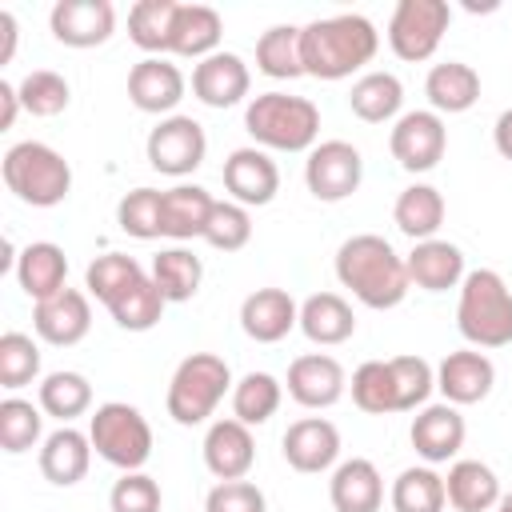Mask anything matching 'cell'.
<instances>
[{"label":"cell","instance_id":"40","mask_svg":"<svg viewBox=\"0 0 512 512\" xmlns=\"http://www.w3.org/2000/svg\"><path fill=\"white\" fill-rule=\"evenodd\" d=\"M140 276H148L144 268H140V260L136 256H124V252H104V256H96L88 268H84V288L108 308L112 300H120Z\"/></svg>","mask_w":512,"mask_h":512},{"label":"cell","instance_id":"31","mask_svg":"<svg viewBox=\"0 0 512 512\" xmlns=\"http://www.w3.org/2000/svg\"><path fill=\"white\" fill-rule=\"evenodd\" d=\"M220 36H224V24H220L216 8H208V4L176 8V20H172V52L176 56H192L200 64L204 56L220 52Z\"/></svg>","mask_w":512,"mask_h":512},{"label":"cell","instance_id":"33","mask_svg":"<svg viewBox=\"0 0 512 512\" xmlns=\"http://www.w3.org/2000/svg\"><path fill=\"white\" fill-rule=\"evenodd\" d=\"M392 220L396 228L408 236V240H432L444 224V196L440 188L432 184H408L400 196H396V208H392Z\"/></svg>","mask_w":512,"mask_h":512},{"label":"cell","instance_id":"10","mask_svg":"<svg viewBox=\"0 0 512 512\" xmlns=\"http://www.w3.org/2000/svg\"><path fill=\"white\" fill-rule=\"evenodd\" d=\"M364 180V156L348 140H320L304 160V184L316 200H348Z\"/></svg>","mask_w":512,"mask_h":512},{"label":"cell","instance_id":"50","mask_svg":"<svg viewBox=\"0 0 512 512\" xmlns=\"http://www.w3.org/2000/svg\"><path fill=\"white\" fill-rule=\"evenodd\" d=\"M204 512H268V500L252 480H220L204 496Z\"/></svg>","mask_w":512,"mask_h":512},{"label":"cell","instance_id":"4","mask_svg":"<svg viewBox=\"0 0 512 512\" xmlns=\"http://www.w3.org/2000/svg\"><path fill=\"white\" fill-rule=\"evenodd\" d=\"M456 328L476 348H504L512 344V292L500 272L476 268L460 284Z\"/></svg>","mask_w":512,"mask_h":512},{"label":"cell","instance_id":"13","mask_svg":"<svg viewBox=\"0 0 512 512\" xmlns=\"http://www.w3.org/2000/svg\"><path fill=\"white\" fill-rule=\"evenodd\" d=\"M48 28L64 48H96L116 32V8L108 0H60L48 12Z\"/></svg>","mask_w":512,"mask_h":512},{"label":"cell","instance_id":"6","mask_svg":"<svg viewBox=\"0 0 512 512\" xmlns=\"http://www.w3.org/2000/svg\"><path fill=\"white\" fill-rule=\"evenodd\" d=\"M228 388H232L228 360L216 356V352H192V356H184L176 364V372L168 380V396H164L168 416L176 424H184V428L204 424L216 412V404L224 400Z\"/></svg>","mask_w":512,"mask_h":512},{"label":"cell","instance_id":"41","mask_svg":"<svg viewBox=\"0 0 512 512\" xmlns=\"http://www.w3.org/2000/svg\"><path fill=\"white\" fill-rule=\"evenodd\" d=\"M164 304H168V300H164V292L156 288V280H152V272H148V276H140L120 300H112L108 312H112V320H116L124 332H148V328L160 324Z\"/></svg>","mask_w":512,"mask_h":512},{"label":"cell","instance_id":"49","mask_svg":"<svg viewBox=\"0 0 512 512\" xmlns=\"http://www.w3.org/2000/svg\"><path fill=\"white\" fill-rule=\"evenodd\" d=\"M112 512H160L164 492L148 472H124L108 492Z\"/></svg>","mask_w":512,"mask_h":512},{"label":"cell","instance_id":"52","mask_svg":"<svg viewBox=\"0 0 512 512\" xmlns=\"http://www.w3.org/2000/svg\"><path fill=\"white\" fill-rule=\"evenodd\" d=\"M492 144H496V152H500L504 160H512V108H504V112L496 116V124H492Z\"/></svg>","mask_w":512,"mask_h":512},{"label":"cell","instance_id":"46","mask_svg":"<svg viewBox=\"0 0 512 512\" xmlns=\"http://www.w3.org/2000/svg\"><path fill=\"white\" fill-rule=\"evenodd\" d=\"M40 376V348L24 332H4L0 336V384L8 392L32 384Z\"/></svg>","mask_w":512,"mask_h":512},{"label":"cell","instance_id":"9","mask_svg":"<svg viewBox=\"0 0 512 512\" xmlns=\"http://www.w3.org/2000/svg\"><path fill=\"white\" fill-rule=\"evenodd\" d=\"M144 152H148V164H152L160 176H176V180H180V176H192V172L204 164L208 136H204L200 120L172 112V116H164V120L148 132Z\"/></svg>","mask_w":512,"mask_h":512},{"label":"cell","instance_id":"23","mask_svg":"<svg viewBox=\"0 0 512 512\" xmlns=\"http://www.w3.org/2000/svg\"><path fill=\"white\" fill-rule=\"evenodd\" d=\"M92 452H96V448H92L88 432H80V428H72V424H60V428L48 432L44 444H40V472H44L48 484L72 488V484H80V480L88 476Z\"/></svg>","mask_w":512,"mask_h":512},{"label":"cell","instance_id":"34","mask_svg":"<svg viewBox=\"0 0 512 512\" xmlns=\"http://www.w3.org/2000/svg\"><path fill=\"white\" fill-rule=\"evenodd\" d=\"M176 0H136L128 8V36L136 48L164 56L172 52V20H176Z\"/></svg>","mask_w":512,"mask_h":512},{"label":"cell","instance_id":"37","mask_svg":"<svg viewBox=\"0 0 512 512\" xmlns=\"http://www.w3.org/2000/svg\"><path fill=\"white\" fill-rule=\"evenodd\" d=\"M280 400H284V388H280V380L272 372H248V376H240L232 384V416L240 424H248V428L268 424L276 416Z\"/></svg>","mask_w":512,"mask_h":512},{"label":"cell","instance_id":"3","mask_svg":"<svg viewBox=\"0 0 512 512\" xmlns=\"http://www.w3.org/2000/svg\"><path fill=\"white\" fill-rule=\"evenodd\" d=\"M244 132L264 152H312L320 136V108L308 96L260 92L244 108Z\"/></svg>","mask_w":512,"mask_h":512},{"label":"cell","instance_id":"5","mask_svg":"<svg viewBox=\"0 0 512 512\" xmlns=\"http://www.w3.org/2000/svg\"><path fill=\"white\" fill-rule=\"evenodd\" d=\"M0 176L8 192L32 208H56L72 192V164L52 144L40 140L12 144L0 160Z\"/></svg>","mask_w":512,"mask_h":512},{"label":"cell","instance_id":"15","mask_svg":"<svg viewBox=\"0 0 512 512\" xmlns=\"http://www.w3.org/2000/svg\"><path fill=\"white\" fill-rule=\"evenodd\" d=\"M32 328L44 344H56V348H72L88 336L92 328V304L80 288H64L48 300H40L32 308Z\"/></svg>","mask_w":512,"mask_h":512},{"label":"cell","instance_id":"2","mask_svg":"<svg viewBox=\"0 0 512 512\" xmlns=\"http://www.w3.org/2000/svg\"><path fill=\"white\" fill-rule=\"evenodd\" d=\"M376 48H380V32L360 12L324 16L300 28L304 76H316V80H344L360 72L376 56Z\"/></svg>","mask_w":512,"mask_h":512},{"label":"cell","instance_id":"35","mask_svg":"<svg viewBox=\"0 0 512 512\" xmlns=\"http://www.w3.org/2000/svg\"><path fill=\"white\" fill-rule=\"evenodd\" d=\"M152 280L156 288L164 292L168 304H184L200 292V280H204V264L200 256H192L188 248H164L156 260H152Z\"/></svg>","mask_w":512,"mask_h":512},{"label":"cell","instance_id":"38","mask_svg":"<svg viewBox=\"0 0 512 512\" xmlns=\"http://www.w3.org/2000/svg\"><path fill=\"white\" fill-rule=\"evenodd\" d=\"M392 512H444L448 492H444V476L424 464V468H404L392 480Z\"/></svg>","mask_w":512,"mask_h":512},{"label":"cell","instance_id":"29","mask_svg":"<svg viewBox=\"0 0 512 512\" xmlns=\"http://www.w3.org/2000/svg\"><path fill=\"white\" fill-rule=\"evenodd\" d=\"M448 504L456 512H492L500 504V480L484 460H456L444 476Z\"/></svg>","mask_w":512,"mask_h":512},{"label":"cell","instance_id":"53","mask_svg":"<svg viewBox=\"0 0 512 512\" xmlns=\"http://www.w3.org/2000/svg\"><path fill=\"white\" fill-rule=\"evenodd\" d=\"M0 40H4V48H0V64H8L12 52H16V16H12V12H0Z\"/></svg>","mask_w":512,"mask_h":512},{"label":"cell","instance_id":"39","mask_svg":"<svg viewBox=\"0 0 512 512\" xmlns=\"http://www.w3.org/2000/svg\"><path fill=\"white\" fill-rule=\"evenodd\" d=\"M256 68L272 80H296L304 76V60H300V28L296 24H272L260 40H256Z\"/></svg>","mask_w":512,"mask_h":512},{"label":"cell","instance_id":"48","mask_svg":"<svg viewBox=\"0 0 512 512\" xmlns=\"http://www.w3.org/2000/svg\"><path fill=\"white\" fill-rule=\"evenodd\" d=\"M204 240L216 252H240L252 240V216H248V208L236 204V200H216L212 220L204 228Z\"/></svg>","mask_w":512,"mask_h":512},{"label":"cell","instance_id":"11","mask_svg":"<svg viewBox=\"0 0 512 512\" xmlns=\"http://www.w3.org/2000/svg\"><path fill=\"white\" fill-rule=\"evenodd\" d=\"M388 148H392V160L404 172H428V168L440 164V156L448 148V128L432 108H416V112H404L392 124Z\"/></svg>","mask_w":512,"mask_h":512},{"label":"cell","instance_id":"20","mask_svg":"<svg viewBox=\"0 0 512 512\" xmlns=\"http://www.w3.org/2000/svg\"><path fill=\"white\" fill-rule=\"evenodd\" d=\"M252 76L236 52H212L192 68V96L208 108H232L248 96Z\"/></svg>","mask_w":512,"mask_h":512},{"label":"cell","instance_id":"32","mask_svg":"<svg viewBox=\"0 0 512 512\" xmlns=\"http://www.w3.org/2000/svg\"><path fill=\"white\" fill-rule=\"evenodd\" d=\"M400 104H404V84L392 72H364L352 92H348V108L352 116H360L364 124H384V120H400Z\"/></svg>","mask_w":512,"mask_h":512},{"label":"cell","instance_id":"17","mask_svg":"<svg viewBox=\"0 0 512 512\" xmlns=\"http://www.w3.org/2000/svg\"><path fill=\"white\" fill-rule=\"evenodd\" d=\"M408 436H412V448L424 464H448L464 448L468 424H464L456 404H424L420 416L412 420Z\"/></svg>","mask_w":512,"mask_h":512},{"label":"cell","instance_id":"51","mask_svg":"<svg viewBox=\"0 0 512 512\" xmlns=\"http://www.w3.org/2000/svg\"><path fill=\"white\" fill-rule=\"evenodd\" d=\"M20 108H24V104H20V92H16V84L0 80V128H12Z\"/></svg>","mask_w":512,"mask_h":512},{"label":"cell","instance_id":"22","mask_svg":"<svg viewBox=\"0 0 512 512\" xmlns=\"http://www.w3.org/2000/svg\"><path fill=\"white\" fill-rule=\"evenodd\" d=\"M204 464L216 480H244L256 464V440L248 424H240L236 416L216 420L204 432Z\"/></svg>","mask_w":512,"mask_h":512},{"label":"cell","instance_id":"21","mask_svg":"<svg viewBox=\"0 0 512 512\" xmlns=\"http://www.w3.org/2000/svg\"><path fill=\"white\" fill-rule=\"evenodd\" d=\"M300 324V304L284 288H256L240 304V328L256 344H276Z\"/></svg>","mask_w":512,"mask_h":512},{"label":"cell","instance_id":"12","mask_svg":"<svg viewBox=\"0 0 512 512\" xmlns=\"http://www.w3.org/2000/svg\"><path fill=\"white\" fill-rule=\"evenodd\" d=\"M220 176H224V188L232 192V200L244 204V208H264L280 192V168H276V160L264 148H236V152H228Z\"/></svg>","mask_w":512,"mask_h":512},{"label":"cell","instance_id":"16","mask_svg":"<svg viewBox=\"0 0 512 512\" xmlns=\"http://www.w3.org/2000/svg\"><path fill=\"white\" fill-rule=\"evenodd\" d=\"M348 388V376L336 356L328 352H304L288 364V396L300 408H332Z\"/></svg>","mask_w":512,"mask_h":512},{"label":"cell","instance_id":"43","mask_svg":"<svg viewBox=\"0 0 512 512\" xmlns=\"http://www.w3.org/2000/svg\"><path fill=\"white\" fill-rule=\"evenodd\" d=\"M44 408H36L32 400H20V396H8L0 400V448L20 456L36 444H44Z\"/></svg>","mask_w":512,"mask_h":512},{"label":"cell","instance_id":"36","mask_svg":"<svg viewBox=\"0 0 512 512\" xmlns=\"http://www.w3.org/2000/svg\"><path fill=\"white\" fill-rule=\"evenodd\" d=\"M40 408L44 416H56L60 424L84 416L92 408V384L84 372H72V368H60V372H48L40 380Z\"/></svg>","mask_w":512,"mask_h":512},{"label":"cell","instance_id":"47","mask_svg":"<svg viewBox=\"0 0 512 512\" xmlns=\"http://www.w3.org/2000/svg\"><path fill=\"white\" fill-rule=\"evenodd\" d=\"M388 368H392V380H396V408L400 412H412L432 396L436 368L424 356H392Z\"/></svg>","mask_w":512,"mask_h":512},{"label":"cell","instance_id":"19","mask_svg":"<svg viewBox=\"0 0 512 512\" xmlns=\"http://www.w3.org/2000/svg\"><path fill=\"white\" fill-rule=\"evenodd\" d=\"M496 384V368L484 352L476 348H460V352H448L436 368V388L444 392V404H480Z\"/></svg>","mask_w":512,"mask_h":512},{"label":"cell","instance_id":"1","mask_svg":"<svg viewBox=\"0 0 512 512\" xmlns=\"http://www.w3.org/2000/svg\"><path fill=\"white\" fill-rule=\"evenodd\" d=\"M336 280L364 304V308H396L412 280H408V268H404V256L376 232H360V236H348L336 252Z\"/></svg>","mask_w":512,"mask_h":512},{"label":"cell","instance_id":"28","mask_svg":"<svg viewBox=\"0 0 512 512\" xmlns=\"http://www.w3.org/2000/svg\"><path fill=\"white\" fill-rule=\"evenodd\" d=\"M424 96H428V104H432L436 116L440 112H448V116L468 112L480 100V72L472 64H464V60H444V64H436L428 72Z\"/></svg>","mask_w":512,"mask_h":512},{"label":"cell","instance_id":"14","mask_svg":"<svg viewBox=\"0 0 512 512\" xmlns=\"http://www.w3.org/2000/svg\"><path fill=\"white\" fill-rule=\"evenodd\" d=\"M184 88H188V80H184V72L172 64V60H164V56H144L140 64H132V72H128V100L140 108V112H148V116H172V108L184 100Z\"/></svg>","mask_w":512,"mask_h":512},{"label":"cell","instance_id":"26","mask_svg":"<svg viewBox=\"0 0 512 512\" xmlns=\"http://www.w3.org/2000/svg\"><path fill=\"white\" fill-rule=\"evenodd\" d=\"M64 280H68V256H64L60 244L36 240V244L20 248V256H16V284L24 288V296H32V304L64 292L68 288Z\"/></svg>","mask_w":512,"mask_h":512},{"label":"cell","instance_id":"42","mask_svg":"<svg viewBox=\"0 0 512 512\" xmlns=\"http://www.w3.org/2000/svg\"><path fill=\"white\" fill-rule=\"evenodd\" d=\"M352 404L368 416H388V412H400L396 408V380H392V368L388 360H364L356 372H352Z\"/></svg>","mask_w":512,"mask_h":512},{"label":"cell","instance_id":"8","mask_svg":"<svg viewBox=\"0 0 512 512\" xmlns=\"http://www.w3.org/2000/svg\"><path fill=\"white\" fill-rule=\"evenodd\" d=\"M448 20L452 8L444 0H400L388 20V48L408 64L428 60L444 40Z\"/></svg>","mask_w":512,"mask_h":512},{"label":"cell","instance_id":"24","mask_svg":"<svg viewBox=\"0 0 512 512\" xmlns=\"http://www.w3.org/2000/svg\"><path fill=\"white\" fill-rule=\"evenodd\" d=\"M404 268H408V280L424 292H448V288H460L464 284V252L452 244V240H420L412 244V252L404 256Z\"/></svg>","mask_w":512,"mask_h":512},{"label":"cell","instance_id":"54","mask_svg":"<svg viewBox=\"0 0 512 512\" xmlns=\"http://www.w3.org/2000/svg\"><path fill=\"white\" fill-rule=\"evenodd\" d=\"M492 512H512V492H504V496H500V504H496Z\"/></svg>","mask_w":512,"mask_h":512},{"label":"cell","instance_id":"7","mask_svg":"<svg viewBox=\"0 0 512 512\" xmlns=\"http://www.w3.org/2000/svg\"><path fill=\"white\" fill-rule=\"evenodd\" d=\"M88 440L100 460H108L120 472H140L152 456V428L140 408L124 400H108L88 420Z\"/></svg>","mask_w":512,"mask_h":512},{"label":"cell","instance_id":"25","mask_svg":"<svg viewBox=\"0 0 512 512\" xmlns=\"http://www.w3.org/2000/svg\"><path fill=\"white\" fill-rule=\"evenodd\" d=\"M328 500H332L336 512H380V504H384L380 468L364 456H352V460L336 464V472L328 480Z\"/></svg>","mask_w":512,"mask_h":512},{"label":"cell","instance_id":"30","mask_svg":"<svg viewBox=\"0 0 512 512\" xmlns=\"http://www.w3.org/2000/svg\"><path fill=\"white\" fill-rule=\"evenodd\" d=\"M216 196L200 184H176L164 192V236L168 240H196L212 220Z\"/></svg>","mask_w":512,"mask_h":512},{"label":"cell","instance_id":"18","mask_svg":"<svg viewBox=\"0 0 512 512\" xmlns=\"http://www.w3.org/2000/svg\"><path fill=\"white\" fill-rule=\"evenodd\" d=\"M280 452L288 460V468L296 472H328L340 456V432L332 420L324 416H304L296 424H288L284 440H280Z\"/></svg>","mask_w":512,"mask_h":512},{"label":"cell","instance_id":"44","mask_svg":"<svg viewBox=\"0 0 512 512\" xmlns=\"http://www.w3.org/2000/svg\"><path fill=\"white\" fill-rule=\"evenodd\" d=\"M116 224L132 240H156V236H164V192H156V188H132L116 204Z\"/></svg>","mask_w":512,"mask_h":512},{"label":"cell","instance_id":"45","mask_svg":"<svg viewBox=\"0 0 512 512\" xmlns=\"http://www.w3.org/2000/svg\"><path fill=\"white\" fill-rule=\"evenodd\" d=\"M16 92H20L24 112H32V116H60V112L68 108V100H72L68 80H64L60 72H52V68L28 72V76L16 84Z\"/></svg>","mask_w":512,"mask_h":512},{"label":"cell","instance_id":"27","mask_svg":"<svg viewBox=\"0 0 512 512\" xmlns=\"http://www.w3.org/2000/svg\"><path fill=\"white\" fill-rule=\"evenodd\" d=\"M300 332L312 344H320V348H332V344L352 340V332H356L352 304L344 296H336V292H312L300 304Z\"/></svg>","mask_w":512,"mask_h":512}]
</instances>
